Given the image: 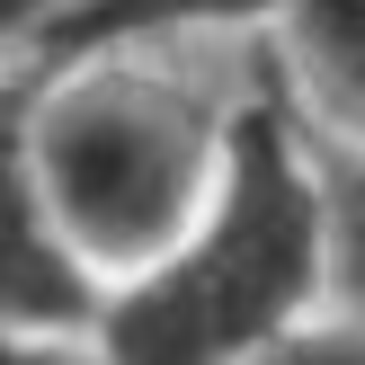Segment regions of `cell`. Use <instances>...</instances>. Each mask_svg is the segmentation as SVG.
<instances>
[{"label": "cell", "instance_id": "obj_1", "mask_svg": "<svg viewBox=\"0 0 365 365\" xmlns=\"http://www.w3.org/2000/svg\"><path fill=\"white\" fill-rule=\"evenodd\" d=\"M321 312V170L277 71L232 89L205 205L160 259L98 285L89 348L107 365H232Z\"/></svg>", "mask_w": 365, "mask_h": 365}, {"label": "cell", "instance_id": "obj_4", "mask_svg": "<svg viewBox=\"0 0 365 365\" xmlns=\"http://www.w3.org/2000/svg\"><path fill=\"white\" fill-rule=\"evenodd\" d=\"M259 45H267L285 107L321 143L365 152V0H285Z\"/></svg>", "mask_w": 365, "mask_h": 365}, {"label": "cell", "instance_id": "obj_2", "mask_svg": "<svg viewBox=\"0 0 365 365\" xmlns=\"http://www.w3.org/2000/svg\"><path fill=\"white\" fill-rule=\"evenodd\" d=\"M232 89L170 63V45L27 53V160L63 241L98 285L178 241L214 187Z\"/></svg>", "mask_w": 365, "mask_h": 365}, {"label": "cell", "instance_id": "obj_7", "mask_svg": "<svg viewBox=\"0 0 365 365\" xmlns=\"http://www.w3.org/2000/svg\"><path fill=\"white\" fill-rule=\"evenodd\" d=\"M232 365H365V321L348 312H303L294 330H277V339H259L250 356H232Z\"/></svg>", "mask_w": 365, "mask_h": 365}, {"label": "cell", "instance_id": "obj_9", "mask_svg": "<svg viewBox=\"0 0 365 365\" xmlns=\"http://www.w3.org/2000/svg\"><path fill=\"white\" fill-rule=\"evenodd\" d=\"M45 9H53V0H0V71L36 45V18H45Z\"/></svg>", "mask_w": 365, "mask_h": 365}, {"label": "cell", "instance_id": "obj_3", "mask_svg": "<svg viewBox=\"0 0 365 365\" xmlns=\"http://www.w3.org/2000/svg\"><path fill=\"white\" fill-rule=\"evenodd\" d=\"M98 277L63 241L45 205V178L27 160V53L0 71V321L27 330H89Z\"/></svg>", "mask_w": 365, "mask_h": 365}, {"label": "cell", "instance_id": "obj_5", "mask_svg": "<svg viewBox=\"0 0 365 365\" xmlns=\"http://www.w3.org/2000/svg\"><path fill=\"white\" fill-rule=\"evenodd\" d=\"M285 0H53L27 53H98V45H187V36H267Z\"/></svg>", "mask_w": 365, "mask_h": 365}, {"label": "cell", "instance_id": "obj_8", "mask_svg": "<svg viewBox=\"0 0 365 365\" xmlns=\"http://www.w3.org/2000/svg\"><path fill=\"white\" fill-rule=\"evenodd\" d=\"M0 365H107L89 348V330H27V321H0Z\"/></svg>", "mask_w": 365, "mask_h": 365}, {"label": "cell", "instance_id": "obj_6", "mask_svg": "<svg viewBox=\"0 0 365 365\" xmlns=\"http://www.w3.org/2000/svg\"><path fill=\"white\" fill-rule=\"evenodd\" d=\"M312 170H321V303L365 321V152L312 134Z\"/></svg>", "mask_w": 365, "mask_h": 365}]
</instances>
